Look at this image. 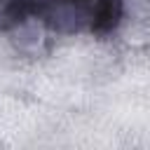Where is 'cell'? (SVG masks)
Listing matches in <instances>:
<instances>
[{
    "instance_id": "1",
    "label": "cell",
    "mask_w": 150,
    "mask_h": 150,
    "mask_svg": "<svg viewBox=\"0 0 150 150\" xmlns=\"http://www.w3.org/2000/svg\"><path fill=\"white\" fill-rule=\"evenodd\" d=\"M12 23L35 19L59 33H103L115 28L122 0H12Z\"/></svg>"
}]
</instances>
